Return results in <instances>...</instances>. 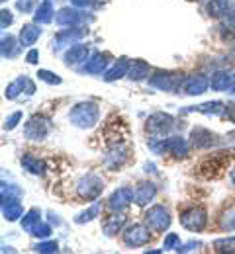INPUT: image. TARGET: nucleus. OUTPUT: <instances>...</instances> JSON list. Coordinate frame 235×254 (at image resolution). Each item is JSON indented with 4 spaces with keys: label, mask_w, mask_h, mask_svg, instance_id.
<instances>
[{
    "label": "nucleus",
    "mask_w": 235,
    "mask_h": 254,
    "mask_svg": "<svg viewBox=\"0 0 235 254\" xmlns=\"http://www.w3.org/2000/svg\"><path fill=\"white\" fill-rule=\"evenodd\" d=\"M204 88H206V80L204 78H190L188 80V86H186V90H188V94H202L204 92Z\"/></svg>",
    "instance_id": "nucleus-3"
},
{
    "label": "nucleus",
    "mask_w": 235,
    "mask_h": 254,
    "mask_svg": "<svg viewBox=\"0 0 235 254\" xmlns=\"http://www.w3.org/2000/svg\"><path fill=\"white\" fill-rule=\"evenodd\" d=\"M234 182H235V172H234Z\"/></svg>",
    "instance_id": "nucleus-6"
},
{
    "label": "nucleus",
    "mask_w": 235,
    "mask_h": 254,
    "mask_svg": "<svg viewBox=\"0 0 235 254\" xmlns=\"http://www.w3.org/2000/svg\"><path fill=\"white\" fill-rule=\"evenodd\" d=\"M39 35V30H34L32 26H28V28H24V32H22V41L24 43H34V39Z\"/></svg>",
    "instance_id": "nucleus-4"
},
{
    "label": "nucleus",
    "mask_w": 235,
    "mask_h": 254,
    "mask_svg": "<svg viewBox=\"0 0 235 254\" xmlns=\"http://www.w3.org/2000/svg\"><path fill=\"white\" fill-rule=\"evenodd\" d=\"M84 53H86V49H84V47H77V49L69 51L67 57H69V61H71V59H77V61H78V59H80V57H82Z\"/></svg>",
    "instance_id": "nucleus-5"
},
{
    "label": "nucleus",
    "mask_w": 235,
    "mask_h": 254,
    "mask_svg": "<svg viewBox=\"0 0 235 254\" xmlns=\"http://www.w3.org/2000/svg\"><path fill=\"white\" fill-rule=\"evenodd\" d=\"M147 223H149L153 229H165V227L168 225L167 211H163L161 207H155V209L147 215Z\"/></svg>",
    "instance_id": "nucleus-1"
},
{
    "label": "nucleus",
    "mask_w": 235,
    "mask_h": 254,
    "mask_svg": "<svg viewBox=\"0 0 235 254\" xmlns=\"http://www.w3.org/2000/svg\"><path fill=\"white\" fill-rule=\"evenodd\" d=\"M141 231H145V229H141V227H134V229H130V233L126 235L128 245H141V243H145V241H147V235H141V237H139V233H141Z\"/></svg>",
    "instance_id": "nucleus-2"
}]
</instances>
